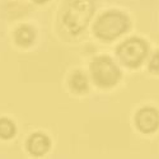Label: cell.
<instances>
[{
  "label": "cell",
  "instance_id": "277c9868",
  "mask_svg": "<svg viewBox=\"0 0 159 159\" xmlns=\"http://www.w3.org/2000/svg\"><path fill=\"white\" fill-rule=\"evenodd\" d=\"M117 54L125 65L130 66V68H136L147 56L148 46L139 38H131L117 48Z\"/></svg>",
  "mask_w": 159,
  "mask_h": 159
},
{
  "label": "cell",
  "instance_id": "7a4b0ae2",
  "mask_svg": "<svg viewBox=\"0 0 159 159\" xmlns=\"http://www.w3.org/2000/svg\"><path fill=\"white\" fill-rule=\"evenodd\" d=\"M129 28V19L124 13L108 11L103 14L94 25V33L106 41H111L126 32Z\"/></svg>",
  "mask_w": 159,
  "mask_h": 159
},
{
  "label": "cell",
  "instance_id": "9c48e42d",
  "mask_svg": "<svg viewBox=\"0 0 159 159\" xmlns=\"http://www.w3.org/2000/svg\"><path fill=\"white\" fill-rule=\"evenodd\" d=\"M16 135V125L8 118H0V138L11 139Z\"/></svg>",
  "mask_w": 159,
  "mask_h": 159
},
{
  "label": "cell",
  "instance_id": "30bf717a",
  "mask_svg": "<svg viewBox=\"0 0 159 159\" xmlns=\"http://www.w3.org/2000/svg\"><path fill=\"white\" fill-rule=\"evenodd\" d=\"M149 69L154 73H159V52L152 57L150 64H149Z\"/></svg>",
  "mask_w": 159,
  "mask_h": 159
},
{
  "label": "cell",
  "instance_id": "8fae6325",
  "mask_svg": "<svg viewBox=\"0 0 159 159\" xmlns=\"http://www.w3.org/2000/svg\"><path fill=\"white\" fill-rule=\"evenodd\" d=\"M34 3H37V4H43V3H46V2H48V0H33Z\"/></svg>",
  "mask_w": 159,
  "mask_h": 159
},
{
  "label": "cell",
  "instance_id": "52a82bcc",
  "mask_svg": "<svg viewBox=\"0 0 159 159\" xmlns=\"http://www.w3.org/2000/svg\"><path fill=\"white\" fill-rule=\"evenodd\" d=\"M34 37L36 34L33 28L28 27V25H23V27L18 28L16 32V41L20 46H30L33 42Z\"/></svg>",
  "mask_w": 159,
  "mask_h": 159
},
{
  "label": "cell",
  "instance_id": "5b68a950",
  "mask_svg": "<svg viewBox=\"0 0 159 159\" xmlns=\"http://www.w3.org/2000/svg\"><path fill=\"white\" fill-rule=\"evenodd\" d=\"M136 125L143 132H153L159 126V113L150 107L143 108L136 116Z\"/></svg>",
  "mask_w": 159,
  "mask_h": 159
},
{
  "label": "cell",
  "instance_id": "ba28073f",
  "mask_svg": "<svg viewBox=\"0 0 159 159\" xmlns=\"http://www.w3.org/2000/svg\"><path fill=\"white\" fill-rule=\"evenodd\" d=\"M70 87L76 93H83L88 89V80L83 73L76 71L70 79Z\"/></svg>",
  "mask_w": 159,
  "mask_h": 159
},
{
  "label": "cell",
  "instance_id": "6da1fadb",
  "mask_svg": "<svg viewBox=\"0 0 159 159\" xmlns=\"http://www.w3.org/2000/svg\"><path fill=\"white\" fill-rule=\"evenodd\" d=\"M93 11V0H71L64 13V24L73 34H78L87 27Z\"/></svg>",
  "mask_w": 159,
  "mask_h": 159
},
{
  "label": "cell",
  "instance_id": "3957f363",
  "mask_svg": "<svg viewBox=\"0 0 159 159\" xmlns=\"http://www.w3.org/2000/svg\"><path fill=\"white\" fill-rule=\"evenodd\" d=\"M90 71L94 82L101 87H112L120 80V70L107 56L96 57L90 65Z\"/></svg>",
  "mask_w": 159,
  "mask_h": 159
},
{
  "label": "cell",
  "instance_id": "8992f818",
  "mask_svg": "<svg viewBox=\"0 0 159 159\" xmlns=\"http://www.w3.org/2000/svg\"><path fill=\"white\" fill-rule=\"evenodd\" d=\"M27 147L31 154L39 157V155H43L48 148H50V140L46 135L43 134H33L27 143Z\"/></svg>",
  "mask_w": 159,
  "mask_h": 159
}]
</instances>
